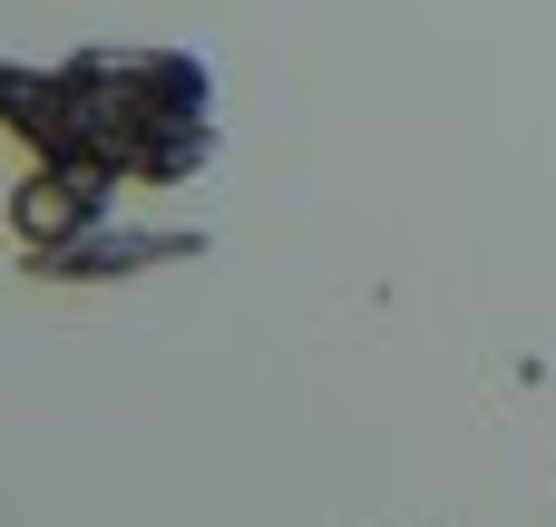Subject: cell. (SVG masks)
<instances>
[{
  "label": "cell",
  "mask_w": 556,
  "mask_h": 527,
  "mask_svg": "<svg viewBox=\"0 0 556 527\" xmlns=\"http://www.w3.org/2000/svg\"><path fill=\"white\" fill-rule=\"evenodd\" d=\"M0 137L29 147L10 225L59 274L127 186H186L215 166V68L195 49H78L59 68L0 59Z\"/></svg>",
  "instance_id": "cell-1"
}]
</instances>
